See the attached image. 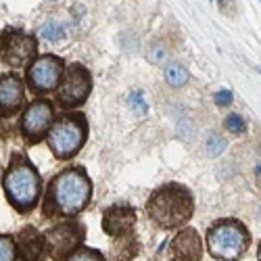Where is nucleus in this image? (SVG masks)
Instances as JSON below:
<instances>
[{"label": "nucleus", "instance_id": "nucleus-14", "mask_svg": "<svg viewBox=\"0 0 261 261\" xmlns=\"http://www.w3.org/2000/svg\"><path fill=\"white\" fill-rule=\"evenodd\" d=\"M169 255L173 261H201L203 241L194 228H182L169 245Z\"/></svg>", "mask_w": 261, "mask_h": 261}, {"label": "nucleus", "instance_id": "nucleus-3", "mask_svg": "<svg viewBox=\"0 0 261 261\" xmlns=\"http://www.w3.org/2000/svg\"><path fill=\"white\" fill-rule=\"evenodd\" d=\"M194 213V197L190 188L178 182L159 186L146 201V215L163 230L184 228Z\"/></svg>", "mask_w": 261, "mask_h": 261}, {"label": "nucleus", "instance_id": "nucleus-28", "mask_svg": "<svg viewBox=\"0 0 261 261\" xmlns=\"http://www.w3.org/2000/svg\"><path fill=\"white\" fill-rule=\"evenodd\" d=\"M257 215H259V220H261V207H259V211H257Z\"/></svg>", "mask_w": 261, "mask_h": 261}, {"label": "nucleus", "instance_id": "nucleus-23", "mask_svg": "<svg viewBox=\"0 0 261 261\" xmlns=\"http://www.w3.org/2000/svg\"><path fill=\"white\" fill-rule=\"evenodd\" d=\"M65 261H105V257L100 255V251L96 249H77L71 257H67Z\"/></svg>", "mask_w": 261, "mask_h": 261}, {"label": "nucleus", "instance_id": "nucleus-17", "mask_svg": "<svg viewBox=\"0 0 261 261\" xmlns=\"http://www.w3.org/2000/svg\"><path fill=\"white\" fill-rule=\"evenodd\" d=\"M65 34H67V32H65V25L59 23V21H55V19L44 21L42 28H40V38L50 42V44H55V42H61L65 38Z\"/></svg>", "mask_w": 261, "mask_h": 261}, {"label": "nucleus", "instance_id": "nucleus-24", "mask_svg": "<svg viewBox=\"0 0 261 261\" xmlns=\"http://www.w3.org/2000/svg\"><path fill=\"white\" fill-rule=\"evenodd\" d=\"M232 98H234V94L230 92V90H220V92H215V105L217 107H230L232 105Z\"/></svg>", "mask_w": 261, "mask_h": 261}, {"label": "nucleus", "instance_id": "nucleus-19", "mask_svg": "<svg viewBox=\"0 0 261 261\" xmlns=\"http://www.w3.org/2000/svg\"><path fill=\"white\" fill-rule=\"evenodd\" d=\"M146 57H148V61H150V63L161 65V63H165V61H167V57H169V48L163 44V42H153V44L148 46Z\"/></svg>", "mask_w": 261, "mask_h": 261}, {"label": "nucleus", "instance_id": "nucleus-10", "mask_svg": "<svg viewBox=\"0 0 261 261\" xmlns=\"http://www.w3.org/2000/svg\"><path fill=\"white\" fill-rule=\"evenodd\" d=\"M46 251L55 261H65L71 257L77 249H82L86 241V226L73 220H67L63 224H57L46 234Z\"/></svg>", "mask_w": 261, "mask_h": 261}, {"label": "nucleus", "instance_id": "nucleus-22", "mask_svg": "<svg viewBox=\"0 0 261 261\" xmlns=\"http://www.w3.org/2000/svg\"><path fill=\"white\" fill-rule=\"evenodd\" d=\"M127 105H129V109H132L136 115H146V111H148V105H146L144 94L140 90H136V92H132L127 96Z\"/></svg>", "mask_w": 261, "mask_h": 261}, {"label": "nucleus", "instance_id": "nucleus-21", "mask_svg": "<svg viewBox=\"0 0 261 261\" xmlns=\"http://www.w3.org/2000/svg\"><path fill=\"white\" fill-rule=\"evenodd\" d=\"M224 127L228 129L230 134H245L247 132V121L238 115V113H230L226 119H224Z\"/></svg>", "mask_w": 261, "mask_h": 261}, {"label": "nucleus", "instance_id": "nucleus-4", "mask_svg": "<svg viewBox=\"0 0 261 261\" xmlns=\"http://www.w3.org/2000/svg\"><path fill=\"white\" fill-rule=\"evenodd\" d=\"M88 140V119L84 113H63L50 125L46 144L59 161L73 159Z\"/></svg>", "mask_w": 261, "mask_h": 261}, {"label": "nucleus", "instance_id": "nucleus-30", "mask_svg": "<svg viewBox=\"0 0 261 261\" xmlns=\"http://www.w3.org/2000/svg\"><path fill=\"white\" fill-rule=\"evenodd\" d=\"M48 3H57V0H48Z\"/></svg>", "mask_w": 261, "mask_h": 261}, {"label": "nucleus", "instance_id": "nucleus-13", "mask_svg": "<svg viewBox=\"0 0 261 261\" xmlns=\"http://www.w3.org/2000/svg\"><path fill=\"white\" fill-rule=\"evenodd\" d=\"M136 226V211L127 205H111L102 213V230L111 238L132 234Z\"/></svg>", "mask_w": 261, "mask_h": 261}, {"label": "nucleus", "instance_id": "nucleus-29", "mask_svg": "<svg viewBox=\"0 0 261 261\" xmlns=\"http://www.w3.org/2000/svg\"><path fill=\"white\" fill-rule=\"evenodd\" d=\"M0 178H3V167H0Z\"/></svg>", "mask_w": 261, "mask_h": 261}, {"label": "nucleus", "instance_id": "nucleus-6", "mask_svg": "<svg viewBox=\"0 0 261 261\" xmlns=\"http://www.w3.org/2000/svg\"><path fill=\"white\" fill-rule=\"evenodd\" d=\"M38 57V40L19 28H5L0 32V61L11 69H23Z\"/></svg>", "mask_w": 261, "mask_h": 261}, {"label": "nucleus", "instance_id": "nucleus-2", "mask_svg": "<svg viewBox=\"0 0 261 261\" xmlns=\"http://www.w3.org/2000/svg\"><path fill=\"white\" fill-rule=\"evenodd\" d=\"M3 190L17 213H30L42 199V178L25 153H13L3 173Z\"/></svg>", "mask_w": 261, "mask_h": 261}, {"label": "nucleus", "instance_id": "nucleus-20", "mask_svg": "<svg viewBox=\"0 0 261 261\" xmlns=\"http://www.w3.org/2000/svg\"><path fill=\"white\" fill-rule=\"evenodd\" d=\"M226 146H228V142H226V138L220 136V134H211V136L207 138V144H205L209 157H220L224 150H226Z\"/></svg>", "mask_w": 261, "mask_h": 261}, {"label": "nucleus", "instance_id": "nucleus-8", "mask_svg": "<svg viewBox=\"0 0 261 261\" xmlns=\"http://www.w3.org/2000/svg\"><path fill=\"white\" fill-rule=\"evenodd\" d=\"M55 121V102L48 98H34L25 105L23 113L19 119V132L28 144H38L44 140L50 132V125Z\"/></svg>", "mask_w": 261, "mask_h": 261}, {"label": "nucleus", "instance_id": "nucleus-25", "mask_svg": "<svg viewBox=\"0 0 261 261\" xmlns=\"http://www.w3.org/2000/svg\"><path fill=\"white\" fill-rule=\"evenodd\" d=\"M257 176H259V178H261V163H259V165H257Z\"/></svg>", "mask_w": 261, "mask_h": 261}, {"label": "nucleus", "instance_id": "nucleus-9", "mask_svg": "<svg viewBox=\"0 0 261 261\" xmlns=\"http://www.w3.org/2000/svg\"><path fill=\"white\" fill-rule=\"evenodd\" d=\"M65 67V61L57 55L36 57L25 67V86L34 94H48L59 88Z\"/></svg>", "mask_w": 261, "mask_h": 261}, {"label": "nucleus", "instance_id": "nucleus-18", "mask_svg": "<svg viewBox=\"0 0 261 261\" xmlns=\"http://www.w3.org/2000/svg\"><path fill=\"white\" fill-rule=\"evenodd\" d=\"M0 261H17L15 236L11 234H0Z\"/></svg>", "mask_w": 261, "mask_h": 261}, {"label": "nucleus", "instance_id": "nucleus-26", "mask_svg": "<svg viewBox=\"0 0 261 261\" xmlns=\"http://www.w3.org/2000/svg\"><path fill=\"white\" fill-rule=\"evenodd\" d=\"M257 255H259V261H261V245H259V251H257Z\"/></svg>", "mask_w": 261, "mask_h": 261}, {"label": "nucleus", "instance_id": "nucleus-12", "mask_svg": "<svg viewBox=\"0 0 261 261\" xmlns=\"http://www.w3.org/2000/svg\"><path fill=\"white\" fill-rule=\"evenodd\" d=\"M17 259L19 261H44L48 255L46 238L36 226H23L15 236Z\"/></svg>", "mask_w": 261, "mask_h": 261}, {"label": "nucleus", "instance_id": "nucleus-5", "mask_svg": "<svg viewBox=\"0 0 261 261\" xmlns=\"http://www.w3.org/2000/svg\"><path fill=\"white\" fill-rule=\"evenodd\" d=\"M251 245V234L243 222L226 217L215 222L207 232L209 253L220 261H236L241 259Z\"/></svg>", "mask_w": 261, "mask_h": 261}, {"label": "nucleus", "instance_id": "nucleus-15", "mask_svg": "<svg viewBox=\"0 0 261 261\" xmlns=\"http://www.w3.org/2000/svg\"><path fill=\"white\" fill-rule=\"evenodd\" d=\"M115 245H113V257L117 261H129L136 253H138V245H136V238L134 234H127V236H121V238H115Z\"/></svg>", "mask_w": 261, "mask_h": 261}, {"label": "nucleus", "instance_id": "nucleus-1", "mask_svg": "<svg viewBox=\"0 0 261 261\" xmlns=\"http://www.w3.org/2000/svg\"><path fill=\"white\" fill-rule=\"evenodd\" d=\"M92 201V182L82 165L59 171L46 186L42 211L46 217H71L80 215Z\"/></svg>", "mask_w": 261, "mask_h": 261}, {"label": "nucleus", "instance_id": "nucleus-7", "mask_svg": "<svg viewBox=\"0 0 261 261\" xmlns=\"http://www.w3.org/2000/svg\"><path fill=\"white\" fill-rule=\"evenodd\" d=\"M92 92V75L82 63H71L65 67L61 84L57 88V105L65 111L82 107Z\"/></svg>", "mask_w": 261, "mask_h": 261}, {"label": "nucleus", "instance_id": "nucleus-27", "mask_svg": "<svg viewBox=\"0 0 261 261\" xmlns=\"http://www.w3.org/2000/svg\"><path fill=\"white\" fill-rule=\"evenodd\" d=\"M217 3H220V5H222V7H224V5H226V0H217Z\"/></svg>", "mask_w": 261, "mask_h": 261}, {"label": "nucleus", "instance_id": "nucleus-11", "mask_svg": "<svg viewBox=\"0 0 261 261\" xmlns=\"http://www.w3.org/2000/svg\"><path fill=\"white\" fill-rule=\"evenodd\" d=\"M25 105V82L17 71L0 73V117L17 115Z\"/></svg>", "mask_w": 261, "mask_h": 261}, {"label": "nucleus", "instance_id": "nucleus-16", "mask_svg": "<svg viewBox=\"0 0 261 261\" xmlns=\"http://www.w3.org/2000/svg\"><path fill=\"white\" fill-rule=\"evenodd\" d=\"M188 80H190V73L182 63H169L165 67V82L171 88H182V86L188 84Z\"/></svg>", "mask_w": 261, "mask_h": 261}]
</instances>
